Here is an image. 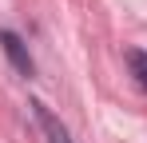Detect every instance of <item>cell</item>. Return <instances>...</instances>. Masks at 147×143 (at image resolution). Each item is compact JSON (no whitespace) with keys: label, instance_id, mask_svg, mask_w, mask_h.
<instances>
[{"label":"cell","instance_id":"7a4b0ae2","mask_svg":"<svg viewBox=\"0 0 147 143\" xmlns=\"http://www.w3.org/2000/svg\"><path fill=\"white\" fill-rule=\"evenodd\" d=\"M32 115H36V123H40V131H44V139H48V143H72L68 127H64L60 119L52 115L44 103H32Z\"/></svg>","mask_w":147,"mask_h":143},{"label":"cell","instance_id":"6da1fadb","mask_svg":"<svg viewBox=\"0 0 147 143\" xmlns=\"http://www.w3.org/2000/svg\"><path fill=\"white\" fill-rule=\"evenodd\" d=\"M0 48L8 52V60H12V68L20 72V76H32V56H28V48H24V40L16 36V32H0Z\"/></svg>","mask_w":147,"mask_h":143},{"label":"cell","instance_id":"3957f363","mask_svg":"<svg viewBox=\"0 0 147 143\" xmlns=\"http://www.w3.org/2000/svg\"><path fill=\"white\" fill-rule=\"evenodd\" d=\"M127 64H131V72H135L139 88L147 92V52H139V48H131V52H127Z\"/></svg>","mask_w":147,"mask_h":143}]
</instances>
